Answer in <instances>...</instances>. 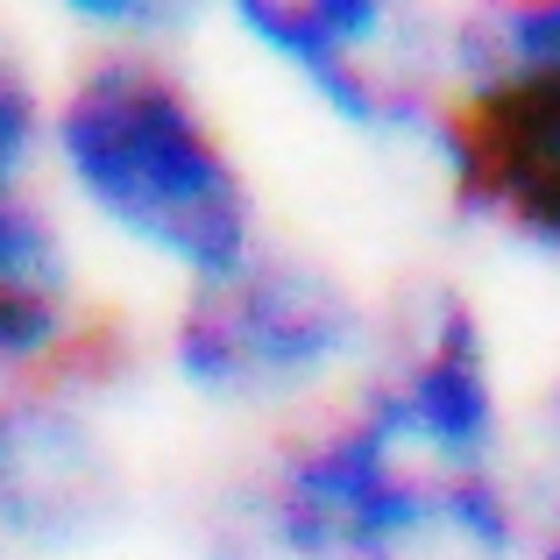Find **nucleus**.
Masks as SVG:
<instances>
[{"instance_id":"f257e3e1","label":"nucleus","mask_w":560,"mask_h":560,"mask_svg":"<svg viewBox=\"0 0 560 560\" xmlns=\"http://www.w3.org/2000/svg\"><path fill=\"white\" fill-rule=\"evenodd\" d=\"M36 178L71 228L171 277V291L213 284L270 242L256 178L178 43H71L43 85Z\"/></svg>"},{"instance_id":"f03ea898","label":"nucleus","mask_w":560,"mask_h":560,"mask_svg":"<svg viewBox=\"0 0 560 560\" xmlns=\"http://www.w3.org/2000/svg\"><path fill=\"white\" fill-rule=\"evenodd\" d=\"M533 525L518 476L433 462L362 383L277 425L213 504L228 560H525Z\"/></svg>"},{"instance_id":"7ed1b4c3","label":"nucleus","mask_w":560,"mask_h":560,"mask_svg":"<svg viewBox=\"0 0 560 560\" xmlns=\"http://www.w3.org/2000/svg\"><path fill=\"white\" fill-rule=\"evenodd\" d=\"M376 348V299L305 248L262 242L242 270L171 291L156 362L191 405L291 425L334 405Z\"/></svg>"},{"instance_id":"20e7f679","label":"nucleus","mask_w":560,"mask_h":560,"mask_svg":"<svg viewBox=\"0 0 560 560\" xmlns=\"http://www.w3.org/2000/svg\"><path fill=\"white\" fill-rule=\"evenodd\" d=\"M334 128L425 156L454 100L447 14L397 0H242L220 14Z\"/></svg>"},{"instance_id":"39448f33","label":"nucleus","mask_w":560,"mask_h":560,"mask_svg":"<svg viewBox=\"0 0 560 560\" xmlns=\"http://www.w3.org/2000/svg\"><path fill=\"white\" fill-rule=\"evenodd\" d=\"M128 341L93 299L79 228L36 171L0 178V390L65 383L107 405Z\"/></svg>"},{"instance_id":"423d86ee","label":"nucleus","mask_w":560,"mask_h":560,"mask_svg":"<svg viewBox=\"0 0 560 560\" xmlns=\"http://www.w3.org/2000/svg\"><path fill=\"white\" fill-rule=\"evenodd\" d=\"M425 164L462 228L560 270V79L454 85Z\"/></svg>"},{"instance_id":"0eeeda50","label":"nucleus","mask_w":560,"mask_h":560,"mask_svg":"<svg viewBox=\"0 0 560 560\" xmlns=\"http://www.w3.org/2000/svg\"><path fill=\"white\" fill-rule=\"evenodd\" d=\"M128 511V468L100 397L65 383L0 390V553L57 560L114 533Z\"/></svg>"},{"instance_id":"6e6552de","label":"nucleus","mask_w":560,"mask_h":560,"mask_svg":"<svg viewBox=\"0 0 560 560\" xmlns=\"http://www.w3.org/2000/svg\"><path fill=\"white\" fill-rule=\"evenodd\" d=\"M447 71L476 79H560V0H482L447 8Z\"/></svg>"},{"instance_id":"1a4fd4ad","label":"nucleus","mask_w":560,"mask_h":560,"mask_svg":"<svg viewBox=\"0 0 560 560\" xmlns=\"http://www.w3.org/2000/svg\"><path fill=\"white\" fill-rule=\"evenodd\" d=\"M36 150H43V71L14 43V28L0 22V178L36 171Z\"/></svg>"},{"instance_id":"9d476101","label":"nucleus","mask_w":560,"mask_h":560,"mask_svg":"<svg viewBox=\"0 0 560 560\" xmlns=\"http://www.w3.org/2000/svg\"><path fill=\"white\" fill-rule=\"evenodd\" d=\"M525 560H560V504H553V511H539V525H533V547H525Z\"/></svg>"}]
</instances>
